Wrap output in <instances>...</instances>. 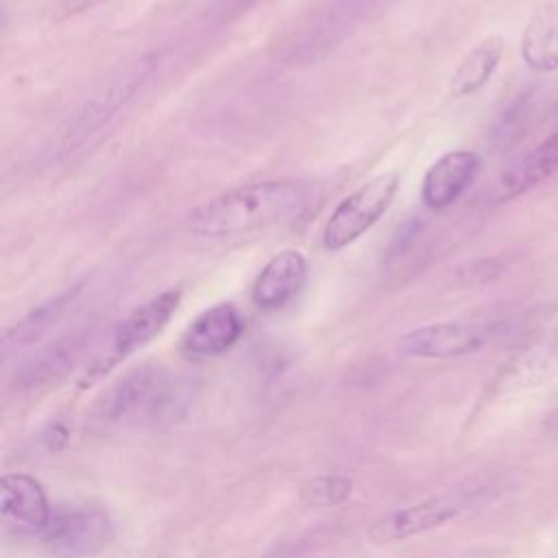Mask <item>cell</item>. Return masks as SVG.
<instances>
[{"label":"cell","instance_id":"1","mask_svg":"<svg viewBox=\"0 0 558 558\" xmlns=\"http://www.w3.org/2000/svg\"><path fill=\"white\" fill-rule=\"evenodd\" d=\"M314 187L301 179L244 183L194 207L185 227L198 238L246 235L303 214L316 196Z\"/></svg>","mask_w":558,"mask_h":558},{"label":"cell","instance_id":"2","mask_svg":"<svg viewBox=\"0 0 558 558\" xmlns=\"http://www.w3.org/2000/svg\"><path fill=\"white\" fill-rule=\"evenodd\" d=\"M187 403L185 381L159 364H142L102 392L94 416L107 425H161L179 418Z\"/></svg>","mask_w":558,"mask_h":558},{"label":"cell","instance_id":"3","mask_svg":"<svg viewBox=\"0 0 558 558\" xmlns=\"http://www.w3.org/2000/svg\"><path fill=\"white\" fill-rule=\"evenodd\" d=\"M399 192V172L390 170L362 183L355 192L344 196L323 229V246L327 251H342L364 235L392 205Z\"/></svg>","mask_w":558,"mask_h":558},{"label":"cell","instance_id":"4","mask_svg":"<svg viewBox=\"0 0 558 558\" xmlns=\"http://www.w3.org/2000/svg\"><path fill=\"white\" fill-rule=\"evenodd\" d=\"M181 301L179 290H163L157 296L148 299L146 303L137 305L113 331L109 351L96 360L85 377L81 379V388L92 386V381L100 379L105 373H109L116 364L126 360L131 353H135L140 347L148 344L155 336L163 331L172 314L177 312Z\"/></svg>","mask_w":558,"mask_h":558},{"label":"cell","instance_id":"5","mask_svg":"<svg viewBox=\"0 0 558 558\" xmlns=\"http://www.w3.org/2000/svg\"><path fill=\"white\" fill-rule=\"evenodd\" d=\"M44 545L63 558H92L113 538L109 514L94 506H72L52 510L41 530Z\"/></svg>","mask_w":558,"mask_h":558},{"label":"cell","instance_id":"6","mask_svg":"<svg viewBox=\"0 0 558 558\" xmlns=\"http://www.w3.org/2000/svg\"><path fill=\"white\" fill-rule=\"evenodd\" d=\"M150 68L153 63L142 59L140 63L126 68L120 76H116L107 87H102L89 100H85L83 107L72 116V120H68V124L61 129V146L70 148L81 144L87 135H92L109 118H113L118 109L126 100H131L133 94L140 89V85L146 81Z\"/></svg>","mask_w":558,"mask_h":558},{"label":"cell","instance_id":"7","mask_svg":"<svg viewBox=\"0 0 558 558\" xmlns=\"http://www.w3.org/2000/svg\"><path fill=\"white\" fill-rule=\"evenodd\" d=\"M469 499L471 497L466 490H449L423 499L414 506L395 510L373 525L371 538H375L377 543H395L418 536L460 514L466 508Z\"/></svg>","mask_w":558,"mask_h":558},{"label":"cell","instance_id":"8","mask_svg":"<svg viewBox=\"0 0 558 558\" xmlns=\"http://www.w3.org/2000/svg\"><path fill=\"white\" fill-rule=\"evenodd\" d=\"M486 342V327L477 323L445 320L408 331L399 338L397 349L410 357H458L480 351Z\"/></svg>","mask_w":558,"mask_h":558},{"label":"cell","instance_id":"9","mask_svg":"<svg viewBox=\"0 0 558 558\" xmlns=\"http://www.w3.org/2000/svg\"><path fill=\"white\" fill-rule=\"evenodd\" d=\"M307 259L296 248L272 255L251 288V301L264 312H279L290 305L307 283Z\"/></svg>","mask_w":558,"mask_h":558},{"label":"cell","instance_id":"10","mask_svg":"<svg viewBox=\"0 0 558 558\" xmlns=\"http://www.w3.org/2000/svg\"><path fill=\"white\" fill-rule=\"evenodd\" d=\"M480 166L482 159L473 150L458 148L445 153L427 168L421 185V201L434 211L451 207L475 181Z\"/></svg>","mask_w":558,"mask_h":558},{"label":"cell","instance_id":"11","mask_svg":"<svg viewBox=\"0 0 558 558\" xmlns=\"http://www.w3.org/2000/svg\"><path fill=\"white\" fill-rule=\"evenodd\" d=\"M244 320L233 303H216L201 312L183 331L181 347L187 355L211 357L231 349L242 336Z\"/></svg>","mask_w":558,"mask_h":558},{"label":"cell","instance_id":"12","mask_svg":"<svg viewBox=\"0 0 558 558\" xmlns=\"http://www.w3.org/2000/svg\"><path fill=\"white\" fill-rule=\"evenodd\" d=\"M0 510L7 521L39 532L52 517L41 484L24 473H9L0 480Z\"/></svg>","mask_w":558,"mask_h":558},{"label":"cell","instance_id":"13","mask_svg":"<svg viewBox=\"0 0 558 558\" xmlns=\"http://www.w3.org/2000/svg\"><path fill=\"white\" fill-rule=\"evenodd\" d=\"M87 338H89L87 329H81L46 347L17 373L15 377L17 388L33 390V388H41L59 381L78 362L83 349L87 347Z\"/></svg>","mask_w":558,"mask_h":558},{"label":"cell","instance_id":"14","mask_svg":"<svg viewBox=\"0 0 558 558\" xmlns=\"http://www.w3.org/2000/svg\"><path fill=\"white\" fill-rule=\"evenodd\" d=\"M556 172H558V131L545 137L530 153H525L521 159H517L510 168L504 170L497 183V196L501 201L519 196L536 187L541 181H545Z\"/></svg>","mask_w":558,"mask_h":558},{"label":"cell","instance_id":"15","mask_svg":"<svg viewBox=\"0 0 558 558\" xmlns=\"http://www.w3.org/2000/svg\"><path fill=\"white\" fill-rule=\"evenodd\" d=\"M523 61L543 74L558 70V2L538 7L521 35Z\"/></svg>","mask_w":558,"mask_h":558},{"label":"cell","instance_id":"16","mask_svg":"<svg viewBox=\"0 0 558 558\" xmlns=\"http://www.w3.org/2000/svg\"><path fill=\"white\" fill-rule=\"evenodd\" d=\"M504 54V37L499 35H490L482 41H477L466 57L458 63L453 76H451V94L456 98H464L471 96L475 92H480L493 76V72L497 70L499 61Z\"/></svg>","mask_w":558,"mask_h":558},{"label":"cell","instance_id":"17","mask_svg":"<svg viewBox=\"0 0 558 558\" xmlns=\"http://www.w3.org/2000/svg\"><path fill=\"white\" fill-rule=\"evenodd\" d=\"M81 286H72L70 290L57 294L54 299L46 301L44 305H39L37 310H33L26 318H22L17 325H13L2 340L4 351H13V349H22L28 347L33 342H37L68 310V305L74 301V296L78 294Z\"/></svg>","mask_w":558,"mask_h":558},{"label":"cell","instance_id":"18","mask_svg":"<svg viewBox=\"0 0 558 558\" xmlns=\"http://www.w3.org/2000/svg\"><path fill=\"white\" fill-rule=\"evenodd\" d=\"M353 490V482L344 475H318L301 486V504L316 506V508H329L338 506L344 499H349Z\"/></svg>","mask_w":558,"mask_h":558},{"label":"cell","instance_id":"19","mask_svg":"<svg viewBox=\"0 0 558 558\" xmlns=\"http://www.w3.org/2000/svg\"><path fill=\"white\" fill-rule=\"evenodd\" d=\"M530 94H523L517 102H512L499 118L497 126H495V140L499 144H510L512 140H517V135L523 133L527 120H530V113H532V100L527 98Z\"/></svg>","mask_w":558,"mask_h":558},{"label":"cell","instance_id":"20","mask_svg":"<svg viewBox=\"0 0 558 558\" xmlns=\"http://www.w3.org/2000/svg\"><path fill=\"white\" fill-rule=\"evenodd\" d=\"M543 429H545V434H549L551 438H558V408H554V410L545 416Z\"/></svg>","mask_w":558,"mask_h":558}]
</instances>
